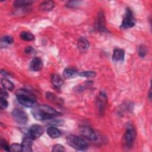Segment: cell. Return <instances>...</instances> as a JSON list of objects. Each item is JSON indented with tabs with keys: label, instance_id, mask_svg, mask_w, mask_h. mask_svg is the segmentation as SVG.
Segmentation results:
<instances>
[{
	"label": "cell",
	"instance_id": "8992f818",
	"mask_svg": "<svg viewBox=\"0 0 152 152\" xmlns=\"http://www.w3.org/2000/svg\"><path fill=\"white\" fill-rule=\"evenodd\" d=\"M11 114L14 120L18 124H25L28 120L26 113L21 109H15L12 110Z\"/></svg>",
	"mask_w": 152,
	"mask_h": 152
},
{
	"label": "cell",
	"instance_id": "277c9868",
	"mask_svg": "<svg viewBox=\"0 0 152 152\" xmlns=\"http://www.w3.org/2000/svg\"><path fill=\"white\" fill-rule=\"evenodd\" d=\"M136 136L137 132L134 125L131 124H128L126 126V131L124 136L125 145L128 147H131L132 145V144L134 143Z\"/></svg>",
	"mask_w": 152,
	"mask_h": 152
},
{
	"label": "cell",
	"instance_id": "ba28073f",
	"mask_svg": "<svg viewBox=\"0 0 152 152\" xmlns=\"http://www.w3.org/2000/svg\"><path fill=\"white\" fill-rule=\"evenodd\" d=\"M43 134V129L42 126L39 125H32L28 132V136L31 138H39Z\"/></svg>",
	"mask_w": 152,
	"mask_h": 152
},
{
	"label": "cell",
	"instance_id": "5bb4252c",
	"mask_svg": "<svg viewBox=\"0 0 152 152\" xmlns=\"http://www.w3.org/2000/svg\"><path fill=\"white\" fill-rule=\"evenodd\" d=\"M125 52L121 49H115L113 50L112 59L115 62H122L124 60Z\"/></svg>",
	"mask_w": 152,
	"mask_h": 152
},
{
	"label": "cell",
	"instance_id": "cb8c5ba5",
	"mask_svg": "<svg viewBox=\"0 0 152 152\" xmlns=\"http://www.w3.org/2000/svg\"><path fill=\"white\" fill-rule=\"evenodd\" d=\"M96 73L92 71H83L79 74L80 77H87V78H92L96 76Z\"/></svg>",
	"mask_w": 152,
	"mask_h": 152
},
{
	"label": "cell",
	"instance_id": "603a6c76",
	"mask_svg": "<svg viewBox=\"0 0 152 152\" xmlns=\"http://www.w3.org/2000/svg\"><path fill=\"white\" fill-rule=\"evenodd\" d=\"M137 51H138V53L139 55V56L141 58H144L147 53V49H146V47L144 45H140L137 48Z\"/></svg>",
	"mask_w": 152,
	"mask_h": 152
},
{
	"label": "cell",
	"instance_id": "1f68e13d",
	"mask_svg": "<svg viewBox=\"0 0 152 152\" xmlns=\"http://www.w3.org/2000/svg\"><path fill=\"white\" fill-rule=\"evenodd\" d=\"M151 89H150L149 94H148V97H149L150 99H151Z\"/></svg>",
	"mask_w": 152,
	"mask_h": 152
},
{
	"label": "cell",
	"instance_id": "2e32d148",
	"mask_svg": "<svg viewBox=\"0 0 152 152\" xmlns=\"http://www.w3.org/2000/svg\"><path fill=\"white\" fill-rule=\"evenodd\" d=\"M78 74V72L74 68H66L64 69L63 72L64 77L66 79H70L75 77Z\"/></svg>",
	"mask_w": 152,
	"mask_h": 152
},
{
	"label": "cell",
	"instance_id": "484cf974",
	"mask_svg": "<svg viewBox=\"0 0 152 152\" xmlns=\"http://www.w3.org/2000/svg\"><path fill=\"white\" fill-rule=\"evenodd\" d=\"M8 103L6 99L0 97V108L2 110H4L8 107Z\"/></svg>",
	"mask_w": 152,
	"mask_h": 152
},
{
	"label": "cell",
	"instance_id": "d6986e66",
	"mask_svg": "<svg viewBox=\"0 0 152 152\" xmlns=\"http://www.w3.org/2000/svg\"><path fill=\"white\" fill-rule=\"evenodd\" d=\"M55 4L53 1H46L43 2L40 4V8L43 11H49L53 8Z\"/></svg>",
	"mask_w": 152,
	"mask_h": 152
},
{
	"label": "cell",
	"instance_id": "9c48e42d",
	"mask_svg": "<svg viewBox=\"0 0 152 152\" xmlns=\"http://www.w3.org/2000/svg\"><path fill=\"white\" fill-rule=\"evenodd\" d=\"M97 106L100 114H103L107 104V97L104 93L100 92L97 97Z\"/></svg>",
	"mask_w": 152,
	"mask_h": 152
},
{
	"label": "cell",
	"instance_id": "7402d4cb",
	"mask_svg": "<svg viewBox=\"0 0 152 152\" xmlns=\"http://www.w3.org/2000/svg\"><path fill=\"white\" fill-rule=\"evenodd\" d=\"M13 42H14V40L11 36H5L2 38L1 45V46H2L3 45L5 46L7 45L12 44L13 43Z\"/></svg>",
	"mask_w": 152,
	"mask_h": 152
},
{
	"label": "cell",
	"instance_id": "52a82bcc",
	"mask_svg": "<svg viewBox=\"0 0 152 152\" xmlns=\"http://www.w3.org/2000/svg\"><path fill=\"white\" fill-rule=\"evenodd\" d=\"M80 132L81 135L86 138V139L92 141H96L98 139V137L95 131L88 126H83L80 129Z\"/></svg>",
	"mask_w": 152,
	"mask_h": 152
},
{
	"label": "cell",
	"instance_id": "8fae6325",
	"mask_svg": "<svg viewBox=\"0 0 152 152\" xmlns=\"http://www.w3.org/2000/svg\"><path fill=\"white\" fill-rule=\"evenodd\" d=\"M97 28L100 31H103L106 30L105 27V18L102 11H100L97 18L96 21Z\"/></svg>",
	"mask_w": 152,
	"mask_h": 152
},
{
	"label": "cell",
	"instance_id": "3957f363",
	"mask_svg": "<svg viewBox=\"0 0 152 152\" xmlns=\"http://www.w3.org/2000/svg\"><path fill=\"white\" fill-rule=\"evenodd\" d=\"M66 142L69 146L77 150L86 151L88 148V143L84 139L77 135H69L66 138Z\"/></svg>",
	"mask_w": 152,
	"mask_h": 152
},
{
	"label": "cell",
	"instance_id": "9a60e30c",
	"mask_svg": "<svg viewBox=\"0 0 152 152\" xmlns=\"http://www.w3.org/2000/svg\"><path fill=\"white\" fill-rule=\"evenodd\" d=\"M52 83L57 88H61L63 84V80L58 74H55L52 76Z\"/></svg>",
	"mask_w": 152,
	"mask_h": 152
},
{
	"label": "cell",
	"instance_id": "44dd1931",
	"mask_svg": "<svg viewBox=\"0 0 152 152\" xmlns=\"http://www.w3.org/2000/svg\"><path fill=\"white\" fill-rule=\"evenodd\" d=\"M20 37L23 40L26 41H31L34 39V35L28 31H22L20 34Z\"/></svg>",
	"mask_w": 152,
	"mask_h": 152
},
{
	"label": "cell",
	"instance_id": "e0dca14e",
	"mask_svg": "<svg viewBox=\"0 0 152 152\" xmlns=\"http://www.w3.org/2000/svg\"><path fill=\"white\" fill-rule=\"evenodd\" d=\"M47 134L52 138H58L61 135L59 130L54 126H50L47 129Z\"/></svg>",
	"mask_w": 152,
	"mask_h": 152
},
{
	"label": "cell",
	"instance_id": "6da1fadb",
	"mask_svg": "<svg viewBox=\"0 0 152 152\" xmlns=\"http://www.w3.org/2000/svg\"><path fill=\"white\" fill-rule=\"evenodd\" d=\"M33 117L38 121H45L61 115V113L52 107L42 104L34 107L31 110Z\"/></svg>",
	"mask_w": 152,
	"mask_h": 152
},
{
	"label": "cell",
	"instance_id": "83f0119b",
	"mask_svg": "<svg viewBox=\"0 0 152 152\" xmlns=\"http://www.w3.org/2000/svg\"><path fill=\"white\" fill-rule=\"evenodd\" d=\"M1 147L2 148L5 150V151H10V146L8 145L7 142H6V141L3 139V138H1Z\"/></svg>",
	"mask_w": 152,
	"mask_h": 152
},
{
	"label": "cell",
	"instance_id": "4fadbf2b",
	"mask_svg": "<svg viewBox=\"0 0 152 152\" xmlns=\"http://www.w3.org/2000/svg\"><path fill=\"white\" fill-rule=\"evenodd\" d=\"M78 48L81 52H85L87 51L89 48L90 44L88 40L84 37H80L78 39L77 43Z\"/></svg>",
	"mask_w": 152,
	"mask_h": 152
},
{
	"label": "cell",
	"instance_id": "ffe728a7",
	"mask_svg": "<svg viewBox=\"0 0 152 152\" xmlns=\"http://www.w3.org/2000/svg\"><path fill=\"white\" fill-rule=\"evenodd\" d=\"M32 1L30 0H17L14 2V6L17 8L24 7L30 5Z\"/></svg>",
	"mask_w": 152,
	"mask_h": 152
},
{
	"label": "cell",
	"instance_id": "4316f807",
	"mask_svg": "<svg viewBox=\"0 0 152 152\" xmlns=\"http://www.w3.org/2000/svg\"><path fill=\"white\" fill-rule=\"evenodd\" d=\"M65 151V148L63 145L61 144H55L53 145L52 148V151L56 152V151Z\"/></svg>",
	"mask_w": 152,
	"mask_h": 152
},
{
	"label": "cell",
	"instance_id": "ac0fdd59",
	"mask_svg": "<svg viewBox=\"0 0 152 152\" xmlns=\"http://www.w3.org/2000/svg\"><path fill=\"white\" fill-rule=\"evenodd\" d=\"M1 83V84L3 87V88L5 90H7L9 91H12L14 88V84L7 78H2Z\"/></svg>",
	"mask_w": 152,
	"mask_h": 152
},
{
	"label": "cell",
	"instance_id": "7c38bea8",
	"mask_svg": "<svg viewBox=\"0 0 152 152\" xmlns=\"http://www.w3.org/2000/svg\"><path fill=\"white\" fill-rule=\"evenodd\" d=\"M32 138H31L30 137L27 136V137H25L24 140H23V142L21 143L22 146V151L24 152H31L32 150Z\"/></svg>",
	"mask_w": 152,
	"mask_h": 152
},
{
	"label": "cell",
	"instance_id": "7a4b0ae2",
	"mask_svg": "<svg viewBox=\"0 0 152 152\" xmlns=\"http://www.w3.org/2000/svg\"><path fill=\"white\" fill-rule=\"evenodd\" d=\"M15 94L18 103L26 107H32L36 103V97L30 92L24 90L18 89Z\"/></svg>",
	"mask_w": 152,
	"mask_h": 152
},
{
	"label": "cell",
	"instance_id": "4dcf8cb0",
	"mask_svg": "<svg viewBox=\"0 0 152 152\" xmlns=\"http://www.w3.org/2000/svg\"><path fill=\"white\" fill-rule=\"evenodd\" d=\"M80 2V1H69L68 2V3L67 4V6L69 7H75L78 5H79V3Z\"/></svg>",
	"mask_w": 152,
	"mask_h": 152
},
{
	"label": "cell",
	"instance_id": "d4e9b609",
	"mask_svg": "<svg viewBox=\"0 0 152 152\" xmlns=\"http://www.w3.org/2000/svg\"><path fill=\"white\" fill-rule=\"evenodd\" d=\"M10 151H22L21 144L14 143L10 146Z\"/></svg>",
	"mask_w": 152,
	"mask_h": 152
},
{
	"label": "cell",
	"instance_id": "5b68a950",
	"mask_svg": "<svg viewBox=\"0 0 152 152\" xmlns=\"http://www.w3.org/2000/svg\"><path fill=\"white\" fill-rule=\"evenodd\" d=\"M135 21L132 10L129 8H127L125 11L124 17L121 28L122 29L130 28L135 26Z\"/></svg>",
	"mask_w": 152,
	"mask_h": 152
},
{
	"label": "cell",
	"instance_id": "f546056e",
	"mask_svg": "<svg viewBox=\"0 0 152 152\" xmlns=\"http://www.w3.org/2000/svg\"><path fill=\"white\" fill-rule=\"evenodd\" d=\"M0 95H1L0 97H2V98H4V99H7L8 97V94L6 90L4 89V88H1Z\"/></svg>",
	"mask_w": 152,
	"mask_h": 152
},
{
	"label": "cell",
	"instance_id": "f1b7e54d",
	"mask_svg": "<svg viewBox=\"0 0 152 152\" xmlns=\"http://www.w3.org/2000/svg\"><path fill=\"white\" fill-rule=\"evenodd\" d=\"M25 52L28 55H32L35 53V50L31 46H27L25 49Z\"/></svg>",
	"mask_w": 152,
	"mask_h": 152
},
{
	"label": "cell",
	"instance_id": "30bf717a",
	"mask_svg": "<svg viewBox=\"0 0 152 152\" xmlns=\"http://www.w3.org/2000/svg\"><path fill=\"white\" fill-rule=\"evenodd\" d=\"M30 68L33 71H39L43 68V62L40 58H34L30 63Z\"/></svg>",
	"mask_w": 152,
	"mask_h": 152
}]
</instances>
